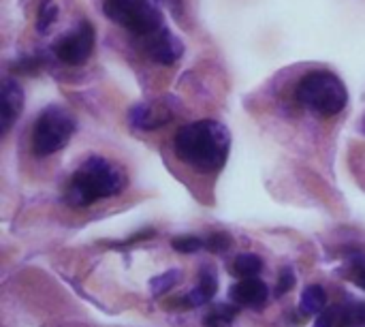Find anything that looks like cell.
Listing matches in <instances>:
<instances>
[{"label":"cell","instance_id":"1","mask_svg":"<svg viewBox=\"0 0 365 327\" xmlns=\"http://www.w3.org/2000/svg\"><path fill=\"white\" fill-rule=\"evenodd\" d=\"M180 161L201 173H214L225 167L231 150V133L216 120H197L180 126L173 137Z\"/></svg>","mask_w":365,"mask_h":327},{"label":"cell","instance_id":"2","mask_svg":"<svg viewBox=\"0 0 365 327\" xmlns=\"http://www.w3.org/2000/svg\"><path fill=\"white\" fill-rule=\"evenodd\" d=\"M126 182V171L120 165L103 156H90L71 176L64 188V201L71 208H88L101 199L120 195Z\"/></svg>","mask_w":365,"mask_h":327},{"label":"cell","instance_id":"3","mask_svg":"<svg viewBox=\"0 0 365 327\" xmlns=\"http://www.w3.org/2000/svg\"><path fill=\"white\" fill-rule=\"evenodd\" d=\"M297 101L317 116L334 118L349 103V90L344 81L331 71H310L295 88Z\"/></svg>","mask_w":365,"mask_h":327},{"label":"cell","instance_id":"4","mask_svg":"<svg viewBox=\"0 0 365 327\" xmlns=\"http://www.w3.org/2000/svg\"><path fill=\"white\" fill-rule=\"evenodd\" d=\"M103 11L113 24L126 28L139 41L165 28L163 13L152 0H103Z\"/></svg>","mask_w":365,"mask_h":327},{"label":"cell","instance_id":"5","mask_svg":"<svg viewBox=\"0 0 365 327\" xmlns=\"http://www.w3.org/2000/svg\"><path fill=\"white\" fill-rule=\"evenodd\" d=\"M75 129H77V120L71 111L56 105L45 107L32 126V135H30L32 152L41 159L60 152L71 141Z\"/></svg>","mask_w":365,"mask_h":327},{"label":"cell","instance_id":"6","mask_svg":"<svg viewBox=\"0 0 365 327\" xmlns=\"http://www.w3.org/2000/svg\"><path fill=\"white\" fill-rule=\"evenodd\" d=\"M94 41H96L94 26H92V21L83 19L77 24V28L73 32L64 34L56 43L53 54L60 62H64L68 66H79V64H86V60L92 56Z\"/></svg>","mask_w":365,"mask_h":327},{"label":"cell","instance_id":"7","mask_svg":"<svg viewBox=\"0 0 365 327\" xmlns=\"http://www.w3.org/2000/svg\"><path fill=\"white\" fill-rule=\"evenodd\" d=\"M173 118H175V111L171 107V99H158V101L135 105L128 114L130 126L139 131H156L169 124Z\"/></svg>","mask_w":365,"mask_h":327},{"label":"cell","instance_id":"8","mask_svg":"<svg viewBox=\"0 0 365 327\" xmlns=\"http://www.w3.org/2000/svg\"><path fill=\"white\" fill-rule=\"evenodd\" d=\"M141 47L148 54V58L154 60V62H158V64H173L184 54L182 41L167 26L160 32L152 34L150 39L141 41Z\"/></svg>","mask_w":365,"mask_h":327},{"label":"cell","instance_id":"9","mask_svg":"<svg viewBox=\"0 0 365 327\" xmlns=\"http://www.w3.org/2000/svg\"><path fill=\"white\" fill-rule=\"evenodd\" d=\"M314 327H365L364 302H346L323 311Z\"/></svg>","mask_w":365,"mask_h":327},{"label":"cell","instance_id":"10","mask_svg":"<svg viewBox=\"0 0 365 327\" xmlns=\"http://www.w3.org/2000/svg\"><path fill=\"white\" fill-rule=\"evenodd\" d=\"M21 109H24L21 86L13 77H6L2 81V92H0V126H2V135L9 133L13 122L19 118Z\"/></svg>","mask_w":365,"mask_h":327},{"label":"cell","instance_id":"11","mask_svg":"<svg viewBox=\"0 0 365 327\" xmlns=\"http://www.w3.org/2000/svg\"><path fill=\"white\" fill-rule=\"evenodd\" d=\"M229 296L233 300V304L237 306H263L269 298V289L263 281L255 278H242L240 283H235L229 289Z\"/></svg>","mask_w":365,"mask_h":327},{"label":"cell","instance_id":"12","mask_svg":"<svg viewBox=\"0 0 365 327\" xmlns=\"http://www.w3.org/2000/svg\"><path fill=\"white\" fill-rule=\"evenodd\" d=\"M216 291H218V276H216L214 268H203L201 274H199V287L186 296L188 306L197 308V306L207 304L216 296Z\"/></svg>","mask_w":365,"mask_h":327},{"label":"cell","instance_id":"13","mask_svg":"<svg viewBox=\"0 0 365 327\" xmlns=\"http://www.w3.org/2000/svg\"><path fill=\"white\" fill-rule=\"evenodd\" d=\"M325 304H327V296H325L323 287L310 285V287H306L304 293H302L299 311H302V315H306V317H310V315H321L323 308H325Z\"/></svg>","mask_w":365,"mask_h":327},{"label":"cell","instance_id":"14","mask_svg":"<svg viewBox=\"0 0 365 327\" xmlns=\"http://www.w3.org/2000/svg\"><path fill=\"white\" fill-rule=\"evenodd\" d=\"M261 270H263L261 257L250 255V253L240 255V257L235 259V263H233V274H235L237 278H255V276L261 274Z\"/></svg>","mask_w":365,"mask_h":327},{"label":"cell","instance_id":"15","mask_svg":"<svg viewBox=\"0 0 365 327\" xmlns=\"http://www.w3.org/2000/svg\"><path fill=\"white\" fill-rule=\"evenodd\" d=\"M58 19V6L53 0H41L38 2V11H36V30L41 34L49 32V28L56 24Z\"/></svg>","mask_w":365,"mask_h":327},{"label":"cell","instance_id":"16","mask_svg":"<svg viewBox=\"0 0 365 327\" xmlns=\"http://www.w3.org/2000/svg\"><path fill=\"white\" fill-rule=\"evenodd\" d=\"M171 246H173V251L188 255V253L201 251V248L205 246V242L199 240V238H195V236H180V238H173V240H171Z\"/></svg>","mask_w":365,"mask_h":327},{"label":"cell","instance_id":"17","mask_svg":"<svg viewBox=\"0 0 365 327\" xmlns=\"http://www.w3.org/2000/svg\"><path fill=\"white\" fill-rule=\"evenodd\" d=\"M180 272L178 270H171V272H165L163 276H158V278H154L152 281V291H154V296H163V293H167L178 281H180Z\"/></svg>","mask_w":365,"mask_h":327},{"label":"cell","instance_id":"18","mask_svg":"<svg viewBox=\"0 0 365 327\" xmlns=\"http://www.w3.org/2000/svg\"><path fill=\"white\" fill-rule=\"evenodd\" d=\"M229 246H231V238H229V233H222V231L212 233L205 240V248L210 253H225V251H229Z\"/></svg>","mask_w":365,"mask_h":327},{"label":"cell","instance_id":"19","mask_svg":"<svg viewBox=\"0 0 365 327\" xmlns=\"http://www.w3.org/2000/svg\"><path fill=\"white\" fill-rule=\"evenodd\" d=\"M293 285H295V276H293V272H291L289 268H284V270L280 272V281H278V287H276V296L289 293V291L293 289Z\"/></svg>","mask_w":365,"mask_h":327},{"label":"cell","instance_id":"20","mask_svg":"<svg viewBox=\"0 0 365 327\" xmlns=\"http://www.w3.org/2000/svg\"><path fill=\"white\" fill-rule=\"evenodd\" d=\"M41 66V58H32V56H28V58H21V62L17 64H13V71H19V73H36V69Z\"/></svg>","mask_w":365,"mask_h":327},{"label":"cell","instance_id":"21","mask_svg":"<svg viewBox=\"0 0 365 327\" xmlns=\"http://www.w3.org/2000/svg\"><path fill=\"white\" fill-rule=\"evenodd\" d=\"M231 319H227V317H222V315H218V313H210L207 317H205V321H203V326L205 327H231Z\"/></svg>","mask_w":365,"mask_h":327},{"label":"cell","instance_id":"22","mask_svg":"<svg viewBox=\"0 0 365 327\" xmlns=\"http://www.w3.org/2000/svg\"><path fill=\"white\" fill-rule=\"evenodd\" d=\"M175 17H182V13H184V0H160Z\"/></svg>","mask_w":365,"mask_h":327},{"label":"cell","instance_id":"23","mask_svg":"<svg viewBox=\"0 0 365 327\" xmlns=\"http://www.w3.org/2000/svg\"><path fill=\"white\" fill-rule=\"evenodd\" d=\"M355 285L365 291V263H355Z\"/></svg>","mask_w":365,"mask_h":327}]
</instances>
